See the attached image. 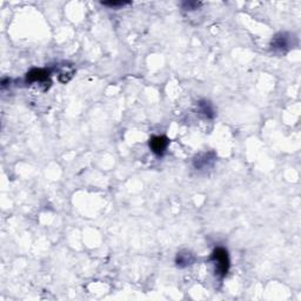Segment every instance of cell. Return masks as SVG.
Listing matches in <instances>:
<instances>
[{"mask_svg":"<svg viewBox=\"0 0 301 301\" xmlns=\"http://www.w3.org/2000/svg\"><path fill=\"white\" fill-rule=\"evenodd\" d=\"M210 260L214 262L215 266V273L220 278H223L227 275L229 269V257L228 252L222 247H218L213 251L211 254Z\"/></svg>","mask_w":301,"mask_h":301,"instance_id":"6da1fadb","label":"cell"},{"mask_svg":"<svg viewBox=\"0 0 301 301\" xmlns=\"http://www.w3.org/2000/svg\"><path fill=\"white\" fill-rule=\"evenodd\" d=\"M194 261H195L194 256L191 252H188V251H182V252H179L175 257V263H176V266L180 268L188 267V266L193 265Z\"/></svg>","mask_w":301,"mask_h":301,"instance_id":"8992f818","label":"cell"},{"mask_svg":"<svg viewBox=\"0 0 301 301\" xmlns=\"http://www.w3.org/2000/svg\"><path fill=\"white\" fill-rule=\"evenodd\" d=\"M271 47L274 51H287L291 47V36L286 32L278 33L272 39Z\"/></svg>","mask_w":301,"mask_h":301,"instance_id":"277c9868","label":"cell"},{"mask_svg":"<svg viewBox=\"0 0 301 301\" xmlns=\"http://www.w3.org/2000/svg\"><path fill=\"white\" fill-rule=\"evenodd\" d=\"M198 107H199L200 113L204 114L206 118H209V119H212V118H214L213 106L210 101L201 100V101H199V104H198Z\"/></svg>","mask_w":301,"mask_h":301,"instance_id":"52a82bcc","label":"cell"},{"mask_svg":"<svg viewBox=\"0 0 301 301\" xmlns=\"http://www.w3.org/2000/svg\"><path fill=\"white\" fill-rule=\"evenodd\" d=\"M49 80V71L45 68H34L26 74V82L29 84H43Z\"/></svg>","mask_w":301,"mask_h":301,"instance_id":"5b68a950","label":"cell"},{"mask_svg":"<svg viewBox=\"0 0 301 301\" xmlns=\"http://www.w3.org/2000/svg\"><path fill=\"white\" fill-rule=\"evenodd\" d=\"M216 160V156L214 152H207V153H201L193 159V165L197 170L209 169Z\"/></svg>","mask_w":301,"mask_h":301,"instance_id":"3957f363","label":"cell"},{"mask_svg":"<svg viewBox=\"0 0 301 301\" xmlns=\"http://www.w3.org/2000/svg\"><path fill=\"white\" fill-rule=\"evenodd\" d=\"M199 2H195V1H188V2H184L182 6H184V10H197L198 7H199Z\"/></svg>","mask_w":301,"mask_h":301,"instance_id":"9c48e42d","label":"cell"},{"mask_svg":"<svg viewBox=\"0 0 301 301\" xmlns=\"http://www.w3.org/2000/svg\"><path fill=\"white\" fill-rule=\"evenodd\" d=\"M170 140L164 135H154L150 139V148L158 157H163L169 147Z\"/></svg>","mask_w":301,"mask_h":301,"instance_id":"7a4b0ae2","label":"cell"},{"mask_svg":"<svg viewBox=\"0 0 301 301\" xmlns=\"http://www.w3.org/2000/svg\"><path fill=\"white\" fill-rule=\"evenodd\" d=\"M104 6H110V7H122L129 4L127 1H107V2H101Z\"/></svg>","mask_w":301,"mask_h":301,"instance_id":"ba28073f","label":"cell"}]
</instances>
